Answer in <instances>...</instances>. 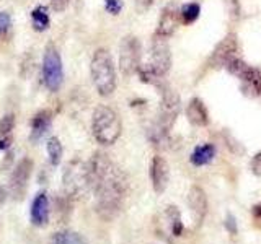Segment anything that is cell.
<instances>
[{"instance_id": "obj_1", "label": "cell", "mask_w": 261, "mask_h": 244, "mask_svg": "<svg viewBox=\"0 0 261 244\" xmlns=\"http://www.w3.org/2000/svg\"><path fill=\"white\" fill-rule=\"evenodd\" d=\"M92 192L96 197V214L103 220L116 217L127 194V177L108 155L96 151L87 163Z\"/></svg>"}, {"instance_id": "obj_2", "label": "cell", "mask_w": 261, "mask_h": 244, "mask_svg": "<svg viewBox=\"0 0 261 244\" xmlns=\"http://www.w3.org/2000/svg\"><path fill=\"white\" fill-rule=\"evenodd\" d=\"M90 75H92L96 92L101 96H110L116 89V70L110 51L96 49L92 62H90Z\"/></svg>"}, {"instance_id": "obj_3", "label": "cell", "mask_w": 261, "mask_h": 244, "mask_svg": "<svg viewBox=\"0 0 261 244\" xmlns=\"http://www.w3.org/2000/svg\"><path fill=\"white\" fill-rule=\"evenodd\" d=\"M92 132L101 145H113L116 142L122 132V124L116 111L110 106H98L92 117Z\"/></svg>"}, {"instance_id": "obj_4", "label": "cell", "mask_w": 261, "mask_h": 244, "mask_svg": "<svg viewBox=\"0 0 261 244\" xmlns=\"http://www.w3.org/2000/svg\"><path fill=\"white\" fill-rule=\"evenodd\" d=\"M62 184L64 192L69 195L72 200L84 199L85 195L92 191L88 179V169L87 163L75 158L72 160L67 166H65L62 173Z\"/></svg>"}, {"instance_id": "obj_5", "label": "cell", "mask_w": 261, "mask_h": 244, "mask_svg": "<svg viewBox=\"0 0 261 244\" xmlns=\"http://www.w3.org/2000/svg\"><path fill=\"white\" fill-rule=\"evenodd\" d=\"M228 73H232L242 81V89L248 96H259L261 95V70L251 67L240 57H235L233 60L227 64Z\"/></svg>"}, {"instance_id": "obj_6", "label": "cell", "mask_w": 261, "mask_h": 244, "mask_svg": "<svg viewBox=\"0 0 261 244\" xmlns=\"http://www.w3.org/2000/svg\"><path fill=\"white\" fill-rule=\"evenodd\" d=\"M181 109V100H179V95L168 86L162 88V101H160V108H159V119L155 127L160 129L162 132L168 134L171 127L175 126L176 117Z\"/></svg>"}, {"instance_id": "obj_7", "label": "cell", "mask_w": 261, "mask_h": 244, "mask_svg": "<svg viewBox=\"0 0 261 244\" xmlns=\"http://www.w3.org/2000/svg\"><path fill=\"white\" fill-rule=\"evenodd\" d=\"M43 81L49 92H59L64 81V69H62V59L57 49L49 44L46 47V52L43 57Z\"/></svg>"}, {"instance_id": "obj_8", "label": "cell", "mask_w": 261, "mask_h": 244, "mask_svg": "<svg viewBox=\"0 0 261 244\" xmlns=\"http://www.w3.org/2000/svg\"><path fill=\"white\" fill-rule=\"evenodd\" d=\"M141 52L142 47L136 36L127 35L122 38L119 44V69L126 77L137 73L141 67Z\"/></svg>"}, {"instance_id": "obj_9", "label": "cell", "mask_w": 261, "mask_h": 244, "mask_svg": "<svg viewBox=\"0 0 261 244\" xmlns=\"http://www.w3.org/2000/svg\"><path fill=\"white\" fill-rule=\"evenodd\" d=\"M168 38L155 35L150 47V62L149 65L159 73L160 77H165L171 67V52L168 46Z\"/></svg>"}, {"instance_id": "obj_10", "label": "cell", "mask_w": 261, "mask_h": 244, "mask_svg": "<svg viewBox=\"0 0 261 244\" xmlns=\"http://www.w3.org/2000/svg\"><path fill=\"white\" fill-rule=\"evenodd\" d=\"M239 52V41H237V35L235 33H228L227 36H224V39L216 46V49L212 51L211 55V65L216 69H222L227 67V64L233 60Z\"/></svg>"}, {"instance_id": "obj_11", "label": "cell", "mask_w": 261, "mask_h": 244, "mask_svg": "<svg viewBox=\"0 0 261 244\" xmlns=\"http://www.w3.org/2000/svg\"><path fill=\"white\" fill-rule=\"evenodd\" d=\"M33 173V161L30 158H23L18 161V165L15 166L12 177H10V192L16 199H21L24 191H27L28 181Z\"/></svg>"}, {"instance_id": "obj_12", "label": "cell", "mask_w": 261, "mask_h": 244, "mask_svg": "<svg viewBox=\"0 0 261 244\" xmlns=\"http://www.w3.org/2000/svg\"><path fill=\"white\" fill-rule=\"evenodd\" d=\"M150 181L153 186V191L157 194H162L167 189L170 182V168L165 158H162L160 155L152 158L150 163Z\"/></svg>"}, {"instance_id": "obj_13", "label": "cell", "mask_w": 261, "mask_h": 244, "mask_svg": "<svg viewBox=\"0 0 261 244\" xmlns=\"http://www.w3.org/2000/svg\"><path fill=\"white\" fill-rule=\"evenodd\" d=\"M188 205L191 208V214L198 223H201L207 215V195L204 192L202 187L191 186L190 192H188Z\"/></svg>"}, {"instance_id": "obj_14", "label": "cell", "mask_w": 261, "mask_h": 244, "mask_svg": "<svg viewBox=\"0 0 261 244\" xmlns=\"http://www.w3.org/2000/svg\"><path fill=\"white\" fill-rule=\"evenodd\" d=\"M179 18H181V15H179V12L175 8V5L173 4L167 5L160 15L159 26H157V31H155V35L163 36V38H170L175 33L178 23H179Z\"/></svg>"}, {"instance_id": "obj_15", "label": "cell", "mask_w": 261, "mask_h": 244, "mask_svg": "<svg viewBox=\"0 0 261 244\" xmlns=\"http://www.w3.org/2000/svg\"><path fill=\"white\" fill-rule=\"evenodd\" d=\"M49 215H51V208H49V199L46 192L36 194L31 203V223L43 228L49 223Z\"/></svg>"}, {"instance_id": "obj_16", "label": "cell", "mask_w": 261, "mask_h": 244, "mask_svg": "<svg viewBox=\"0 0 261 244\" xmlns=\"http://www.w3.org/2000/svg\"><path fill=\"white\" fill-rule=\"evenodd\" d=\"M186 117L196 127H204L209 124V112L199 98H193L186 106Z\"/></svg>"}, {"instance_id": "obj_17", "label": "cell", "mask_w": 261, "mask_h": 244, "mask_svg": "<svg viewBox=\"0 0 261 244\" xmlns=\"http://www.w3.org/2000/svg\"><path fill=\"white\" fill-rule=\"evenodd\" d=\"M53 122V114L49 111H39L31 122V140L36 142L39 138H43L44 134L51 127Z\"/></svg>"}, {"instance_id": "obj_18", "label": "cell", "mask_w": 261, "mask_h": 244, "mask_svg": "<svg viewBox=\"0 0 261 244\" xmlns=\"http://www.w3.org/2000/svg\"><path fill=\"white\" fill-rule=\"evenodd\" d=\"M163 218L167 222V230L171 236H181L183 234V222L179 210L175 205H170L163 211Z\"/></svg>"}, {"instance_id": "obj_19", "label": "cell", "mask_w": 261, "mask_h": 244, "mask_svg": "<svg viewBox=\"0 0 261 244\" xmlns=\"http://www.w3.org/2000/svg\"><path fill=\"white\" fill-rule=\"evenodd\" d=\"M216 157V146L212 143H204L196 146L194 151L191 153V163L194 166H204L214 160Z\"/></svg>"}, {"instance_id": "obj_20", "label": "cell", "mask_w": 261, "mask_h": 244, "mask_svg": "<svg viewBox=\"0 0 261 244\" xmlns=\"http://www.w3.org/2000/svg\"><path fill=\"white\" fill-rule=\"evenodd\" d=\"M49 244H88V241L77 231L72 230H62L51 236Z\"/></svg>"}, {"instance_id": "obj_21", "label": "cell", "mask_w": 261, "mask_h": 244, "mask_svg": "<svg viewBox=\"0 0 261 244\" xmlns=\"http://www.w3.org/2000/svg\"><path fill=\"white\" fill-rule=\"evenodd\" d=\"M70 202H72V199L65 192L56 197V200H54V207H56L54 214H56V218L59 220V223L65 222V220L70 217Z\"/></svg>"}, {"instance_id": "obj_22", "label": "cell", "mask_w": 261, "mask_h": 244, "mask_svg": "<svg viewBox=\"0 0 261 244\" xmlns=\"http://www.w3.org/2000/svg\"><path fill=\"white\" fill-rule=\"evenodd\" d=\"M31 18H33V26L36 31H44L49 26V15H47V8L44 5L36 7L35 10L31 12Z\"/></svg>"}, {"instance_id": "obj_23", "label": "cell", "mask_w": 261, "mask_h": 244, "mask_svg": "<svg viewBox=\"0 0 261 244\" xmlns=\"http://www.w3.org/2000/svg\"><path fill=\"white\" fill-rule=\"evenodd\" d=\"M62 143L57 137H51L47 142V155H49V161H51L53 166H57L62 160Z\"/></svg>"}, {"instance_id": "obj_24", "label": "cell", "mask_w": 261, "mask_h": 244, "mask_svg": "<svg viewBox=\"0 0 261 244\" xmlns=\"http://www.w3.org/2000/svg\"><path fill=\"white\" fill-rule=\"evenodd\" d=\"M179 15H181V21L185 24H191V23H194L196 20L199 18V15H201V5L196 4V2L186 4V5H183Z\"/></svg>"}, {"instance_id": "obj_25", "label": "cell", "mask_w": 261, "mask_h": 244, "mask_svg": "<svg viewBox=\"0 0 261 244\" xmlns=\"http://www.w3.org/2000/svg\"><path fill=\"white\" fill-rule=\"evenodd\" d=\"M15 127V114H5L0 119V137H7Z\"/></svg>"}, {"instance_id": "obj_26", "label": "cell", "mask_w": 261, "mask_h": 244, "mask_svg": "<svg viewBox=\"0 0 261 244\" xmlns=\"http://www.w3.org/2000/svg\"><path fill=\"white\" fill-rule=\"evenodd\" d=\"M225 8H227V13L230 16L232 20H239L240 18V2L239 0H224Z\"/></svg>"}, {"instance_id": "obj_27", "label": "cell", "mask_w": 261, "mask_h": 244, "mask_svg": "<svg viewBox=\"0 0 261 244\" xmlns=\"http://www.w3.org/2000/svg\"><path fill=\"white\" fill-rule=\"evenodd\" d=\"M105 10L111 15H119L122 10L121 0H105Z\"/></svg>"}, {"instance_id": "obj_28", "label": "cell", "mask_w": 261, "mask_h": 244, "mask_svg": "<svg viewBox=\"0 0 261 244\" xmlns=\"http://www.w3.org/2000/svg\"><path fill=\"white\" fill-rule=\"evenodd\" d=\"M12 26V18L7 12H0V36H4L5 33Z\"/></svg>"}, {"instance_id": "obj_29", "label": "cell", "mask_w": 261, "mask_h": 244, "mask_svg": "<svg viewBox=\"0 0 261 244\" xmlns=\"http://www.w3.org/2000/svg\"><path fill=\"white\" fill-rule=\"evenodd\" d=\"M250 168H251V173L255 176H261V151H258L255 157L251 158Z\"/></svg>"}, {"instance_id": "obj_30", "label": "cell", "mask_w": 261, "mask_h": 244, "mask_svg": "<svg viewBox=\"0 0 261 244\" xmlns=\"http://www.w3.org/2000/svg\"><path fill=\"white\" fill-rule=\"evenodd\" d=\"M69 2H70V0H51V8L54 12L61 13L69 7Z\"/></svg>"}, {"instance_id": "obj_31", "label": "cell", "mask_w": 261, "mask_h": 244, "mask_svg": "<svg viewBox=\"0 0 261 244\" xmlns=\"http://www.w3.org/2000/svg\"><path fill=\"white\" fill-rule=\"evenodd\" d=\"M152 2H153V0H136V8H137V12H139V13L147 12V10L150 8Z\"/></svg>"}, {"instance_id": "obj_32", "label": "cell", "mask_w": 261, "mask_h": 244, "mask_svg": "<svg viewBox=\"0 0 261 244\" xmlns=\"http://www.w3.org/2000/svg\"><path fill=\"white\" fill-rule=\"evenodd\" d=\"M225 228L228 231H230L232 234H235L237 233V226H235V218H233V215H230L228 214L227 215V222H225Z\"/></svg>"}, {"instance_id": "obj_33", "label": "cell", "mask_w": 261, "mask_h": 244, "mask_svg": "<svg viewBox=\"0 0 261 244\" xmlns=\"http://www.w3.org/2000/svg\"><path fill=\"white\" fill-rule=\"evenodd\" d=\"M251 214H253V217H255V220H258V222H261V203H258V205L253 207Z\"/></svg>"}, {"instance_id": "obj_34", "label": "cell", "mask_w": 261, "mask_h": 244, "mask_svg": "<svg viewBox=\"0 0 261 244\" xmlns=\"http://www.w3.org/2000/svg\"><path fill=\"white\" fill-rule=\"evenodd\" d=\"M8 146H10V138H2L0 140V150H5Z\"/></svg>"}, {"instance_id": "obj_35", "label": "cell", "mask_w": 261, "mask_h": 244, "mask_svg": "<svg viewBox=\"0 0 261 244\" xmlns=\"http://www.w3.org/2000/svg\"><path fill=\"white\" fill-rule=\"evenodd\" d=\"M7 200V191H5V187L0 186V205Z\"/></svg>"}]
</instances>
